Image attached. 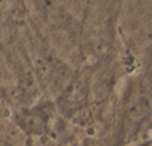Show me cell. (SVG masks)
<instances>
[{
	"label": "cell",
	"mask_w": 152,
	"mask_h": 146,
	"mask_svg": "<svg viewBox=\"0 0 152 146\" xmlns=\"http://www.w3.org/2000/svg\"><path fill=\"white\" fill-rule=\"evenodd\" d=\"M5 11H7V1L5 0H0V23L4 20Z\"/></svg>",
	"instance_id": "1"
}]
</instances>
